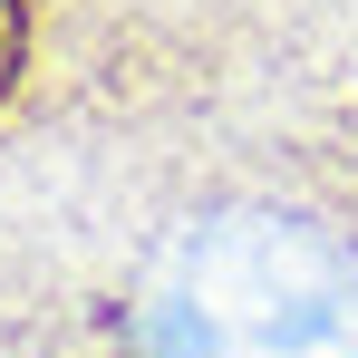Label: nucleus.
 Masks as SVG:
<instances>
[{"label":"nucleus","mask_w":358,"mask_h":358,"mask_svg":"<svg viewBox=\"0 0 358 358\" xmlns=\"http://www.w3.org/2000/svg\"><path fill=\"white\" fill-rule=\"evenodd\" d=\"M145 358H358V271L281 213L184 233L145 300Z\"/></svg>","instance_id":"1"},{"label":"nucleus","mask_w":358,"mask_h":358,"mask_svg":"<svg viewBox=\"0 0 358 358\" xmlns=\"http://www.w3.org/2000/svg\"><path fill=\"white\" fill-rule=\"evenodd\" d=\"M10 68H20V0H0V87H10Z\"/></svg>","instance_id":"2"}]
</instances>
